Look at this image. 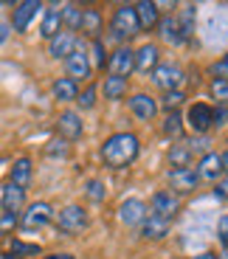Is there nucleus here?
<instances>
[{
    "mask_svg": "<svg viewBox=\"0 0 228 259\" xmlns=\"http://www.w3.org/2000/svg\"><path fill=\"white\" fill-rule=\"evenodd\" d=\"M138 149H141V144L132 133H116L102 147V161L110 169H127L138 158Z\"/></svg>",
    "mask_w": 228,
    "mask_h": 259,
    "instance_id": "nucleus-1",
    "label": "nucleus"
},
{
    "mask_svg": "<svg viewBox=\"0 0 228 259\" xmlns=\"http://www.w3.org/2000/svg\"><path fill=\"white\" fill-rule=\"evenodd\" d=\"M87 226H90V220H87V214H85L82 206H65L62 211H59V217H57V228L62 234H68V237L82 234Z\"/></svg>",
    "mask_w": 228,
    "mask_h": 259,
    "instance_id": "nucleus-2",
    "label": "nucleus"
},
{
    "mask_svg": "<svg viewBox=\"0 0 228 259\" xmlns=\"http://www.w3.org/2000/svg\"><path fill=\"white\" fill-rule=\"evenodd\" d=\"M110 31L116 39H127L132 34H138V17H135V9L132 6H118L113 12V20H110Z\"/></svg>",
    "mask_w": 228,
    "mask_h": 259,
    "instance_id": "nucleus-3",
    "label": "nucleus"
},
{
    "mask_svg": "<svg viewBox=\"0 0 228 259\" xmlns=\"http://www.w3.org/2000/svg\"><path fill=\"white\" fill-rule=\"evenodd\" d=\"M51 217H54V208L48 206L45 200H37V203H31V206L23 211V217H20V228L23 231H37V228H42V226H48L51 223Z\"/></svg>",
    "mask_w": 228,
    "mask_h": 259,
    "instance_id": "nucleus-4",
    "label": "nucleus"
},
{
    "mask_svg": "<svg viewBox=\"0 0 228 259\" xmlns=\"http://www.w3.org/2000/svg\"><path fill=\"white\" fill-rule=\"evenodd\" d=\"M132 68H135V51H130V48H118V51H113L110 59H107V71H110V76L127 79L132 73Z\"/></svg>",
    "mask_w": 228,
    "mask_h": 259,
    "instance_id": "nucleus-5",
    "label": "nucleus"
},
{
    "mask_svg": "<svg viewBox=\"0 0 228 259\" xmlns=\"http://www.w3.org/2000/svg\"><path fill=\"white\" fill-rule=\"evenodd\" d=\"M152 82L161 88V91H177L183 84V71L177 68V65H172V62H166V65H158L155 71H152Z\"/></svg>",
    "mask_w": 228,
    "mask_h": 259,
    "instance_id": "nucleus-6",
    "label": "nucleus"
},
{
    "mask_svg": "<svg viewBox=\"0 0 228 259\" xmlns=\"http://www.w3.org/2000/svg\"><path fill=\"white\" fill-rule=\"evenodd\" d=\"M150 208H152V217H161V220L169 223L172 217L180 211V200H177L172 192H155V194H152Z\"/></svg>",
    "mask_w": 228,
    "mask_h": 259,
    "instance_id": "nucleus-7",
    "label": "nucleus"
},
{
    "mask_svg": "<svg viewBox=\"0 0 228 259\" xmlns=\"http://www.w3.org/2000/svg\"><path fill=\"white\" fill-rule=\"evenodd\" d=\"M186 124L192 127L195 136H206V133L211 130V107L203 104V102L192 104L189 110H186Z\"/></svg>",
    "mask_w": 228,
    "mask_h": 259,
    "instance_id": "nucleus-8",
    "label": "nucleus"
},
{
    "mask_svg": "<svg viewBox=\"0 0 228 259\" xmlns=\"http://www.w3.org/2000/svg\"><path fill=\"white\" fill-rule=\"evenodd\" d=\"M65 68H68V79L71 82L90 76V62H87L85 48H73V54H68V59H65Z\"/></svg>",
    "mask_w": 228,
    "mask_h": 259,
    "instance_id": "nucleus-9",
    "label": "nucleus"
},
{
    "mask_svg": "<svg viewBox=\"0 0 228 259\" xmlns=\"http://www.w3.org/2000/svg\"><path fill=\"white\" fill-rule=\"evenodd\" d=\"M39 9H42V3H39V0H23V3H17V6H14V17H12L14 31H26L28 23L37 17Z\"/></svg>",
    "mask_w": 228,
    "mask_h": 259,
    "instance_id": "nucleus-10",
    "label": "nucleus"
},
{
    "mask_svg": "<svg viewBox=\"0 0 228 259\" xmlns=\"http://www.w3.org/2000/svg\"><path fill=\"white\" fill-rule=\"evenodd\" d=\"M169 183H172V189H175V192L189 194V192H195V189H197L200 178H197L195 166H186V169H172V172H169Z\"/></svg>",
    "mask_w": 228,
    "mask_h": 259,
    "instance_id": "nucleus-11",
    "label": "nucleus"
},
{
    "mask_svg": "<svg viewBox=\"0 0 228 259\" xmlns=\"http://www.w3.org/2000/svg\"><path fill=\"white\" fill-rule=\"evenodd\" d=\"M118 220L124 223V226H141L144 220H147V206H144V200H124L121 206H118Z\"/></svg>",
    "mask_w": 228,
    "mask_h": 259,
    "instance_id": "nucleus-12",
    "label": "nucleus"
},
{
    "mask_svg": "<svg viewBox=\"0 0 228 259\" xmlns=\"http://www.w3.org/2000/svg\"><path fill=\"white\" fill-rule=\"evenodd\" d=\"M130 110L135 118H141V121H152L158 113V102L152 96H147V93H135V96L130 99Z\"/></svg>",
    "mask_w": 228,
    "mask_h": 259,
    "instance_id": "nucleus-13",
    "label": "nucleus"
},
{
    "mask_svg": "<svg viewBox=\"0 0 228 259\" xmlns=\"http://www.w3.org/2000/svg\"><path fill=\"white\" fill-rule=\"evenodd\" d=\"M26 203V192L17 189L14 183H6L3 192H0V206H3V214H17Z\"/></svg>",
    "mask_w": 228,
    "mask_h": 259,
    "instance_id": "nucleus-14",
    "label": "nucleus"
},
{
    "mask_svg": "<svg viewBox=\"0 0 228 259\" xmlns=\"http://www.w3.org/2000/svg\"><path fill=\"white\" fill-rule=\"evenodd\" d=\"M73 48H76V37H73L71 31H59L51 37L48 54H51L54 59H68V54H73Z\"/></svg>",
    "mask_w": 228,
    "mask_h": 259,
    "instance_id": "nucleus-15",
    "label": "nucleus"
},
{
    "mask_svg": "<svg viewBox=\"0 0 228 259\" xmlns=\"http://www.w3.org/2000/svg\"><path fill=\"white\" fill-rule=\"evenodd\" d=\"M158 59H161V51H158V46L147 42V46H141V48L135 51V71H141V73L155 71L158 65H161Z\"/></svg>",
    "mask_w": 228,
    "mask_h": 259,
    "instance_id": "nucleus-16",
    "label": "nucleus"
},
{
    "mask_svg": "<svg viewBox=\"0 0 228 259\" xmlns=\"http://www.w3.org/2000/svg\"><path fill=\"white\" fill-rule=\"evenodd\" d=\"M132 9H135V17H138V28L150 31V28L158 26V20H161V14H158V3L141 0V3H135Z\"/></svg>",
    "mask_w": 228,
    "mask_h": 259,
    "instance_id": "nucleus-17",
    "label": "nucleus"
},
{
    "mask_svg": "<svg viewBox=\"0 0 228 259\" xmlns=\"http://www.w3.org/2000/svg\"><path fill=\"white\" fill-rule=\"evenodd\" d=\"M57 127H59V133H62V138H68V141H76V138L82 136V118H79V113H73V110L59 113Z\"/></svg>",
    "mask_w": 228,
    "mask_h": 259,
    "instance_id": "nucleus-18",
    "label": "nucleus"
},
{
    "mask_svg": "<svg viewBox=\"0 0 228 259\" xmlns=\"http://www.w3.org/2000/svg\"><path fill=\"white\" fill-rule=\"evenodd\" d=\"M197 172V178H206V181H220V175H222V161H220V155L217 152H206V155L200 158V166L195 169Z\"/></svg>",
    "mask_w": 228,
    "mask_h": 259,
    "instance_id": "nucleus-19",
    "label": "nucleus"
},
{
    "mask_svg": "<svg viewBox=\"0 0 228 259\" xmlns=\"http://www.w3.org/2000/svg\"><path fill=\"white\" fill-rule=\"evenodd\" d=\"M59 26H62V9L59 6H48L45 17H42V26H39V34L45 39H51L54 34H59Z\"/></svg>",
    "mask_w": 228,
    "mask_h": 259,
    "instance_id": "nucleus-20",
    "label": "nucleus"
},
{
    "mask_svg": "<svg viewBox=\"0 0 228 259\" xmlns=\"http://www.w3.org/2000/svg\"><path fill=\"white\" fill-rule=\"evenodd\" d=\"M9 183H14V186L23 189V192L28 189V183H31V161H28V158H17V161H14L12 181H9Z\"/></svg>",
    "mask_w": 228,
    "mask_h": 259,
    "instance_id": "nucleus-21",
    "label": "nucleus"
},
{
    "mask_svg": "<svg viewBox=\"0 0 228 259\" xmlns=\"http://www.w3.org/2000/svg\"><path fill=\"white\" fill-rule=\"evenodd\" d=\"M141 234L147 237V240H163L166 234H169V223L161 220V217H147V220L141 223Z\"/></svg>",
    "mask_w": 228,
    "mask_h": 259,
    "instance_id": "nucleus-22",
    "label": "nucleus"
},
{
    "mask_svg": "<svg viewBox=\"0 0 228 259\" xmlns=\"http://www.w3.org/2000/svg\"><path fill=\"white\" fill-rule=\"evenodd\" d=\"M79 31L87 34L90 39H99V31H102V14L96 9H85L82 12V23H79Z\"/></svg>",
    "mask_w": 228,
    "mask_h": 259,
    "instance_id": "nucleus-23",
    "label": "nucleus"
},
{
    "mask_svg": "<svg viewBox=\"0 0 228 259\" xmlns=\"http://www.w3.org/2000/svg\"><path fill=\"white\" fill-rule=\"evenodd\" d=\"M158 28H161V37L166 39V42H172V46H180V42H186L183 39V34H180V28H177V20L172 17H163V20H158Z\"/></svg>",
    "mask_w": 228,
    "mask_h": 259,
    "instance_id": "nucleus-24",
    "label": "nucleus"
},
{
    "mask_svg": "<svg viewBox=\"0 0 228 259\" xmlns=\"http://www.w3.org/2000/svg\"><path fill=\"white\" fill-rule=\"evenodd\" d=\"M195 17H197V9L192 6H183V12H180V17H175L177 20V28H180V34H183V39H189L192 34H195Z\"/></svg>",
    "mask_w": 228,
    "mask_h": 259,
    "instance_id": "nucleus-25",
    "label": "nucleus"
},
{
    "mask_svg": "<svg viewBox=\"0 0 228 259\" xmlns=\"http://www.w3.org/2000/svg\"><path fill=\"white\" fill-rule=\"evenodd\" d=\"M51 91H54V96H57L59 102H73V99L79 96V88H76V82H71V79H57Z\"/></svg>",
    "mask_w": 228,
    "mask_h": 259,
    "instance_id": "nucleus-26",
    "label": "nucleus"
},
{
    "mask_svg": "<svg viewBox=\"0 0 228 259\" xmlns=\"http://www.w3.org/2000/svg\"><path fill=\"white\" fill-rule=\"evenodd\" d=\"M124 93H127V79H118V76H107L105 79V99L118 102Z\"/></svg>",
    "mask_w": 228,
    "mask_h": 259,
    "instance_id": "nucleus-27",
    "label": "nucleus"
},
{
    "mask_svg": "<svg viewBox=\"0 0 228 259\" xmlns=\"http://www.w3.org/2000/svg\"><path fill=\"white\" fill-rule=\"evenodd\" d=\"M169 163H172L175 169L192 166V152H189V147H186V144H175V147H172V152H169Z\"/></svg>",
    "mask_w": 228,
    "mask_h": 259,
    "instance_id": "nucleus-28",
    "label": "nucleus"
},
{
    "mask_svg": "<svg viewBox=\"0 0 228 259\" xmlns=\"http://www.w3.org/2000/svg\"><path fill=\"white\" fill-rule=\"evenodd\" d=\"M62 23L68 26V31H79V23H82V9L73 6V3H68V6H62Z\"/></svg>",
    "mask_w": 228,
    "mask_h": 259,
    "instance_id": "nucleus-29",
    "label": "nucleus"
},
{
    "mask_svg": "<svg viewBox=\"0 0 228 259\" xmlns=\"http://www.w3.org/2000/svg\"><path fill=\"white\" fill-rule=\"evenodd\" d=\"M163 133H166L169 138H180L183 136V118L177 116V113H169L166 121H163Z\"/></svg>",
    "mask_w": 228,
    "mask_h": 259,
    "instance_id": "nucleus-30",
    "label": "nucleus"
},
{
    "mask_svg": "<svg viewBox=\"0 0 228 259\" xmlns=\"http://www.w3.org/2000/svg\"><path fill=\"white\" fill-rule=\"evenodd\" d=\"M12 253H14V256H20V259H23V256H37V253H39V245H28V242L14 240V242H12Z\"/></svg>",
    "mask_w": 228,
    "mask_h": 259,
    "instance_id": "nucleus-31",
    "label": "nucleus"
},
{
    "mask_svg": "<svg viewBox=\"0 0 228 259\" xmlns=\"http://www.w3.org/2000/svg\"><path fill=\"white\" fill-rule=\"evenodd\" d=\"M183 99H186V96H183L180 91H169V93H166V96L161 99V104H163V107H166V110H169V113H175L177 107H180V104H183Z\"/></svg>",
    "mask_w": 228,
    "mask_h": 259,
    "instance_id": "nucleus-32",
    "label": "nucleus"
},
{
    "mask_svg": "<svg viewBox=\"0 0 228 259\" xmlns=\"http://www.w3.org/2000/svg\"><path fill=\"white\" fill-rule=\"evenodd\" d=\"M87 197H90V200H96V203H102L107 197L105 183H102V181H87Z\"/></svg>",
    "mask_w": 228,
    "mask_h": 259,
    "instance_id": "nucleus-33",
    "label": "nucleus"
},
{
    "mask_svg": "<svg viewBox=\"0 0 228 259\" xmlns=\"http://www.w3.org/2000/svg\"><path fill=\"white\" fill-rule=\"evenodd\" d=\"M211 96L217 99V104H228V82L214 79V82H211Z\"/></svg>",
    "mask_w": 228,
    "mask_h": 259,
    "instance_id": "nucleus-34",
    "label": "nucleus"
},
{
    "mask_svg": "<svg viewBox=\"0 0 228 259\" xmlns=\"http://www.w3.org/2000/svg\"><path fill=\"white\" fill-rule=\"evenodd\" d=\"M90 57H93L96 68H105V42L102 39H93L90 42Z\"/></svg>",
    "mask_w": 228,
    "mask_h": 259,
    "instance_id": "nucleus-35",
    "label": "nucleus"
},
{
    "mask_svg": "<svg viewBox=\"0 0 228 259\" xmlns=\"http://www.w3.org/2000/svg\"><path fill=\"white\" fill-rule=\"evenodd\" d=\"M209 147H211V138L209 136H195V138H192V144H189V152H192V155H195V152H203V155H206Z\"/></svg>",
    "mask_w": 228,
    "mask_h": 259,
    "instance_id": "nucleus-36",
    "label": "nucleus"
},
{
    "mask_svg": "<svg viewBox=\"0 0 228 259\" xmlns=\"http://www.w3.org/2000/svg\"><path fill=\"white\" fill-rule=\"evenodd\" d=\"M228 124V107L225 104H217L211 110V127H225Z\"/></svg>",
    "mask_w": 228,
    "mask_h": 259,
    "instance_id": "nucleus-37",
    "label": "nucleus"
},
{
    "mask_svg": "<svg viewBox=\"0 0 228 259\" xmlns=\"http://www.w3.org/2000/svg\"><path fill=\"white\" fill-rule=\"evenodd\" d=\"M76 102H79V107H82V110H90L93 104H96V84H90L82 96H76Z\"/></svg>",
    "mask_w": 228,
    "mask_h": 259,
    "instance_id": "nucleus-38",
    "label": "nucleus"
},
{
    "mask_svg": "<svg viewBox=\"0 0 228 259\" xmlns=\"http://www.w3.org/2000/svg\"><path fill=\"white\" fill-rule=\"evenodd\" d=\"M217 240H220L222 248H228V214H222L217 220Z\"/></svg>",
    "mask_w": 228,
    "mask_h": 259,
    "instance_id": "nucleus-39",
    "label": "nucleus"
},
{
    "mask_svg": "<svg viewBox=\"0 0 228 259\" xmlns=\"http://www.w3.org/2000/svg\"><path fill=\"white\" fill-rule=\"evenodd\" d=\"M211 73H214V79H220V82H228V62H225V59L214 62V65H211Z\"/></svg>",
    "mask_w": 228,
    "mask_h": 259,
    "instance_id": "nucleus-40",
    "label": "nucleus"
},
{
    "mask_svg": "<svg viewBox=\"0 0 228 259\" xmlns=\"http://www.w3.org/2000/svg\"><path fill=\"white\" fill-rule=\"evenodd\" d=\"M214 197H217V200H228V178H220V181H217Z\"/></svg>",
    "mask_w": 228,
    "mask_h": 259,
    "instance_id": "nucleus-41",
    "label": "nucleus"
},
{
    "mask_svg": "<svg viewBox=\"0 0 228 259\" xmlns=\"http://www.w3.org/2000/svg\"><path fill=\"white\" fill-rule=\"evenodd\" d=\"M14 226H17V214H3V217H0V231L3 234L12 231Z\"/></svg>",
    "mask_w": 228,
    "mask_h": 259,
    "instance_id": "nucleus-42",
    "label": "nucleus"
},
{
    "mask_svg": "<svg viewBox=\"0 0 228 259\" xmlns=\"http://www.w3.org/2000/svg\"><path fill=\"white\" fill-rule=\"evenodd\" d=\"M54 147H48V155H59V158H65L68 155V144L65 141H51Z\"/></svg>",
    "mask_w": 228,
    "mask_h": 259,
    "instance_id": "nucleus-43",
    "label": "nucleus"
},
{
    "mask_svg": "<svg viewBox=\"0 0 228 259\" xmlns=\"http://www.w3.org/2000/svg\"><path fill=\"white\" fill-rule=\"evenodd\" d=\"M6 39H9V26L6 23H0V46H3Z\"/></svg>",
    "mask_w": 228,
    "mask_h": 259,
    "instance_id": "nucleus-44",
    "label": "nucleus"
},
{
    "mask_svg": "<svg viewBox=\"0 0 228 259\" xmlns=\"http://www.w3.org/2000/svg\"><path fill=\"white\" fill-rule=\"evenodd\" d=\"M42 259H76L73 253H48V256H42Z\"/></svg>",
    "mask_w": 228,
    "mask_h": 259,
    "instance_id": "nucleus-45",
    "label": "nucleus"
},
{
    "mask_svg": "<svg viewBox=\"0 0 228 259\" xmlns=\"http://www.w3.org/2000/svg\"><path fill=\"white\" fill-rule=\"evenodd\" d=\"M192 259H217V253L206 251V253H197V256H192Z\"/></svg>",
    "mask_w": 228,
    "mask_h": 259,
    "instance_id": "nucleus-46",
    "label": "nucleus"
},
{
    "mask_svg": "<svg viewBox=\"0 0 228 259\" xmlns=\"http://www.w3.org/2000/svg\"><path fill=\"white\" fill-rule=\"evenodd\" d=\"M220 161H222V172H228V152H222Z\"/></svg>",
    "mask_w": 228,
    "mask_h": 259,
    "instance_id": "nucleus-47",
    "label": "nucleus"
},
{
    "mask_svg": "<svg viewBox=\"0 0 228 259\" xmlns=\"http://www.w3.org/2000/svg\"><path fill=\"white\" fill-rule=\"evenodd\" d=\"M225 62H228V54H225Z\"/></svg>",
    "mask_w": 228,
    "mask_h": 259,
    "instance_id": "nucleus-48",
    "label": "nucleus"
},
{
    "mask_svg": "<svg viewBox=\"0 0 228 259\" xmlns=\"http://www.w3.org/2000/svg\"><path fill=\"white\" fill-rule=\"evenodd\" d=\"M0 166H3V161H0Z\"/></svg>",
    "mask_w": 228,
    "mask_h": 259,
    "instance_id": "nucleus-49",
    "label": "nucleus"
},
{
    "mask_svg": "<svg viewBox=\"0 0 228 259\" xmlns=\"http://www.w3.org/2000/svg\"><path fill=\"white\" fill-rule=\"evenodd\" d=\"M0 259H3V256H0Z\"/></svg>",
    "mask_w": 228,
    "mask_h": 259,
    "instance_id": "nucleus-50",
    "label": "nucleus"
}]
</instances>
